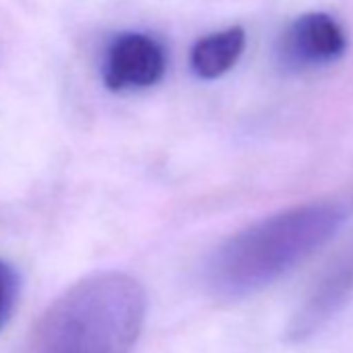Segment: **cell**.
I'll list each match as a JSON object with an SVG mask.
<instances>
[{"mask_svg": "<svg viewBox=\"0 0 353 353\" xmlns=\"http://www.w3.org/2000/svg\"><path fill=\"white\" fill-rule=\"evenodd\" d=\"M345 223L339 204L314 202L276 212L223 241L206 262L204 279L227 299L254 295L316 254Z\"/></svg>", "mask_w": 353, "mask_h": 353, "instance_id": "obj_1", "label": "cell"}, {"mask_svg": "<svg viewBox=\"0 0 353 353\" xmlns=\"http://www.w3.org/2000/svg\"><path fill=\"white\" fill-rule=\"evenodd\" d=\"M145 310V289L133 276H85L42 314L32 353H133Z\"/></svg>", "mask_w": 353, "mask_h": 353, "instance_id": "obj_2", "label": "cell"}, {"mask_svg": "<svg viewBox=\"0 0 353 353\" xmlns=\"http://www.w3.org/2000/svg\"><path fill=\"white\" fill-rule=\"evenodd\" d=\"M166 73V50L150 34L123 32L110 40L102 61V81L110 92L156 85Z\"/></svg>", "mask_w": 353, "mask_h": 353, "instance_id": "obj_3", "label": "cell"}, {"mask_svg": "<svg viewBox=\"0 0 353 353\" xmlns=\"http://www.w3.org/2000/svg\"><path fill=\"white\" fill-rule=\"evenodd\" d=\"M345 30L326 13H307L297 17L279 42L281 65L291 71L332 65L345 54Z\"/></svg>", "mask_w": 353, "mask_h": 353, "instance_id": "obj_4", "label": "cell"}, {"mask_svg": "<svg viewBox=\"0 0 353 353\" xmlns=\"http://www.w3.org/2000/svg\"><path fill=\"white\" fill-rule=\"evenodd\" d=\"M353 297V245L339 256L307 293L297 314L289 322L287 336L303 343L316 336Z\"/></svg>", "mask_w": 353, "mask_h": 353, "instance_id": "obj_5", "label": "cell"}, {"mask_svg": "<svg viewBox=\"0 0 353 353\" xmlns=\"http://www.w3.org/2000/svg\"><path fill=\"white\" fill-rule=\"evenodd\" d=\"M245 30L239 26L200 38L190 54V67L200 79H219L227 75L245 50Z\"/></svg>", "mask_w": 353, "mask_h": 353, "instance_id": "obj_6", "label": "cell"}, {"mask_svg": "<svg viewBox=\"0 0 353 353\" xmlns=\"http://www.w3.org/2000/svg\"><path fill=\"white\" fill-rule=\"evenodd\" d=\"M19 274L17 270L5 262L0 260V330L7 326V322L11 320L17 299H19Z\"/></svg>", "mask_w": 353, "mask_h": 353, "instance_id": "obj_7", "label": "cell"}]
</instances>
